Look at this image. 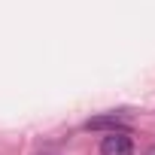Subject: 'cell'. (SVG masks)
<instances>
[{"mask_svg":"<svg viewBox=\"0 0 155 155\" xmlns=\"http://www.w3.org/2000/svg\"><path fill=\"white\" fill-rule=\"evenodd\" d=\"M101 155H134V140L128 131H110L101 140Z\"/></svg>","mask_w":155,"mask_h":155,"instance_id":"cell-1","label":"cell"},{"mask_svg":"<svg viewBox=\"0 0 155 155\" xmlns=\"http://www.w3.org/2000/svg\"><path fill=\"white\" fill-rule=\"evenodd\" d=\"M88 131H125V116L122 113H107V116H97V119H88L85 122Z\"/></svg>","mask_w":155,"mask_h":155,"instance_id":"cell-2","label":"cell"},{"mask_svg":"<svg viewBox=\"0 0 155 155\" xmlns=\"http://www.w3.org/2000/svg\"><path fill=\"white\" fill-rule=\"evenodd\" d=\"M152 155H155V149H152Z\"/></svg>","mask_w":155,"mask_h":155,"instance_id":"cell-3","label":"cell"}]
</instances>
